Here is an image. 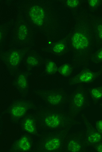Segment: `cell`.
Instances as JSON below:
<instances>
[{
	"instance_id": "5bb4252c",
	"label": "cell",
	"mask_w": 102,
	"mask_h": 152,
	"mask_svg": "<svg viewBox=\"0 0 102 152\" xmlns=\"http://www.w3.org/2000/svg\"><path fill=\"white\" fill-rule=\"evenodd\" d=\"M85 126L86 143L87 147H90L102 141V134L96 129L84 114L81 115Z\"/></svg>"
},
{
	"instance_id": "e0dca14e",
	"label": "cell",
	"mask_w": 102,
	"mask_h": 152,
	"mask_svg": "<svg viewBox=\"0 0 102 152\" xmlns=\"http://www.w3.org/2000/svg\"><path fill=\"white\" fill-rule=\"evenodd\" d=\"M44 61V59L37 51L28 49L25 52L23 63L26 67V72L29 75L34 68L43 65Z\"/></svg>"
},
{
	"instance_id": "d6986e66",
	"label": "cell",
	"mask_w": 102,
	"mask_h": 152,
	"mask_svg": "<svg viewBox=\"0 0 102 152\" xmlns=\"http://www.w3.org/2000/svg\"><path fill=\"white\" fill-rule=\"evenodd\" d=\"M44 69L41 73V76H53L58 73V66L56 62L49 58L44 59Z\"/></svg>"
},
{
	"instance_id": "9a60e30c",
	"label": "cell",
	"mask_w": 102,
	"mask_h": 152,
	"mask_svg": "<svg viewBox=\"0 0 102 152\" xmlns=\"http://www.w3.org/2000/svg\"><path fill=\"white\" fill-rule=\"evenodd\" d=\"M21 133L34 136H39L37 119L35 114L27 113L19 122Z\"/></svg>"
},
{
	"instance_id": "4fadbf2b",
	"label": "cell",
	"mask_w": 102,
	"mask_h": 152,
	"mask_svg": "<svg viewBox=\"0 0 102 152\" xmlns=\"http://www.w3.org/2000/svg\"><path fill=\"white\" fill-rule=\"evenodd\" d=\"M35 145L32 135L27 133H21L20 136L11 144L9 152H32Z\"/></svg>"
},
{
	"instance_id": "8fae6325",
	"label": "cell",
	"mask_w": 102,
	"mask_h": 152,
	"mask_svg": "<svg viewBox=\"0 0 102 152\" xmlns=\"http://www.w3.org/2000/svg\"><path fill=\"white\" fill-rule=\"evenodd\" d=\"M102 75V66L97 71H93L87 67H84L75 75L68 80L70 86L91 84L95 82Z\"/></svg>"
},
{
	"instance_id": "603a6c76",
	"label": "cell",
	"mask_w": 102,
	"mask_h": 152,
	"mask_svg": "<svg viewBox=\"0 0 102 152\" xmlns=\"http://www.w3.org/2000/svg\"><path fill=\"white\" fill-rule=\"evenodd\" d=\"M90 61L95 64L102 63V45L97 48L92 54Z\"/></svg>"
},
{
	"instance_id": "7c38bea8",
	"label": "cell",
	"mask_w": 102,
	"mask_h": 152,
	"mask_svg": "<svg viewBox=\"0 0 102 152\" xmlns=\"http://www.w3.org/2000/svg\"><path fill=\"white\" fill-rule=\"evenodd\" d=\"M12 84L22 98L26 97L29 93L30 83L27 72L18 70L13 74Z\"/></svg>"
},
{
	"instance_id": "5b68a950",
	"label": "cell",
	"mask_w": 102,
	"mask_h": 152,
	"mask_svg": "<svg viewBox=\"0 0 102 152\" xmlns=\"http://www.w3.org/2000/svg\"><path fill=\"white\" fill-rule=\"evenodd\" d=\"M69 129L50 131L39 134L33 152H63L64 144Z\"/></svg>"
},
{
	"instance_id": "9c48e42d",
	"label": "cell",
	"mask_w": 102,
	"mask_h": 152,
	"mask_svg": "<svg viewBox=\"0 0 102 152\" xmlns=\"http://www.w3.org/2000/svg\"><path fill=\"white\" fill-rule=\"evenodd\" d=\"M29 48H12L1 52V61L12 75L19 70L21 65L23 62L25 52Z\"/></svg>"
},
{
	"instance_id": "6da1fadb",
	"label": "cell",
	"mask_w": 102,
	"mask_h": 152,
	"mask_svg": "<svg viewBox=\"0 0 102 152\" xmlns=\"http://www.w3.org/2000/svg\"><path fill=\"white\" fill-rule=\"evenodd\" d=\"M75 23L66 36L75 67H87L95 46L89 13L85 10L75 16Z\"/></svg>"
},
{
	"instance_id": "30bf717a",
	"label": "cell",
	"mask_w": 102,
	"mask_h": 152,
	"mask_svg": "<svg viewBox=\"0 0 102 152\" xmlns=\"http://www.w3.org/2000/svg\"><path fill=\"white\" fill-rule=\"evenodd\" d=\"M86 135L84 130L68 134L64 144L63 152L86 151Z\"/></svg>"
},
{
	"instance_id": "cb8c5ba5",
	"label": "cell",
	"mask_w": 102,
	"mask_h": 152,
	"mask_svg": "<svg viewBox=\"0 0 102 152\" xmlns=\"http://www.w3.org/2000/svg\"><path fill=\"white\" fill-rule=\"evenodd\" d=\"M9 22H6L1 25L0 28V45H1V48L3 45L4 41H5L6 37L7 35L8 30L9 28Z\"/></svg>"
},
{
	"instance_id": "ac0fdd59",
	"label": "cell",
	"mask_w": 102,
	"mask_h": 152,
	"mask_svg": "<svg viewBox=\"0 0 102 152\" xmlns=\"http://www.w3.org/2000/svg\"><path fill=\"white\" fill-rule=\"evenodd\" d=\"M89 16L95 46L98 48L102 45V17L94 15L90 13Z\"/></svg>"
},
{
	"instance_id": "4316f807",
	"label": "cell",
	"mask_w": 102,
	"mask_h": 152,
	"mask_svg": "<svg viewBox=\"0 0 102 152\" xmlns=\"http://www.w3.org/2000/svg\"><path fill=\"white\" fill-rule=\"evenodd\" d=\"M94 151L97 152H102V141L98 142L92 146Z\"/></svg>"
},
{
	"instance_id": "83f0119b",
	"label": "cell",
	"mask_w": 102,
	"mask_h": 152,
	"mask_svg": "<svg viewBox=\"0 0 102 152\" xmlns=\"http://www.w3.org/2000/svg\"><path fill=\"white\" fill-rule=\"evenodd\" d=\"M100 107H101V108L102 109V103H101V104H100Z\"/></svg>"
},
{
	"instance_id": "d4e9b609",
	"label": "cell",
	"mask_w": 102,
	"mask_h": 152,
	"mask_svg": "<svg viewBox=\"0 0 102 152\" xmlns=\"http://www.w3.org/2000/svg\"><path fill=\"white\" fill-rule=\"evenodd\" d=\"M88 8L90 12L94 13L96 12L102 4L101 0H95V1H86Z\"/></svg>"
},
{
	"instance_id": "8992f818",
	"label": "cell",
	"mask_w": 102,
	"mask_h": 152,
	"mask_svg": "<svg viewBox=\"0 0 102 152\" xmlns=\"http://www.w3.org/2000/svg\"><path fill=\"white\" fill-rule=\"evenodd\" d=\"M89 96L84 85H78L75 90L69 94V115L75 118L90 105Z\"/></svg>"
},
{
	"instance_id": "484cf974",
	"label": "cell",
	"mask_w": 102,
	"mask_h": 152,
	"mask_svg": "<svg viewBox=\"0 0 102 152\" xmlns=\"http://www.w3.org/2000/svg\"><path fill=\"white\" fill-rule=\"evenodd\" d=\"M95 128L102 134V118L98 119L95 122Z\"/></svg>"
},
{
	"instance_id": "ffe728a7",
	"label": "cell",
	"mask_w": 102,
	"mask_h": 152,
	"mask_svg": "<svg viewBox=\"0 0 102 152\" xmlns=\"http://www.w3.org/2000/svg\"><path fill=\"white\" fill-rule=\"evenodd\" d=\"M88 94L94 105L97 104L102 99V85L86 88Z\"/></svg>"
},
{
	"instance_id": "ba28073f",
	"label": "cell",
	"mask_w": 102,
	"mask_h": 152,
	"mask_svg": "<svg viewBox=\"0 0 102 152\" xmlns=\"http://www.w3.org/2000/svg\"><path fill=\"white\" fill-rule=\"evenodd\" d=\"M31 109H38L33 100L19 99L13 100L7 107L4 113L8 114L11 122L19 124L28 110Z\"/></svg>"
},
{
	"instance_id": "52a82bcc",
	"label": "cell",
	"mask_w": 102,
	"mask_h": 152,
	"mask_svg": "<svg viewBox=\"0 0 102 152\" xmlns=\"http://www.w3.org/2000/svg\"><path fill=\"white\" fill-rule=\"evenodd\" d=\"M34 93L50 107L62 109L69 101V94L62 88L36 90Z\"/></svg>"
},
{
	"instance_id": "2e32d148",
	"label": "cell",
	"mask_w": 102,
	"mask_h": 152,
	"mask_svg": "<svg viewBox=\"0 0 102 152\" xmlns=\"http://www.w3.org/2000/svg\"><path fill=\"white\" fill-rule=\"evenodd\" d=\"M48 42V45L45 48V50L51 54L57 57H62L70 51L69 44L66 37L55 41Z\"/></svg>"
},
{
	"instance_id": "277c9868",
	"label": "cell",
	"mask_w": 102,
	"mask_h": 152,
	"mask_svg": "<svg viewBox=\"0 0 102 152\" xmlns=\"http://www.w3.org/2000/svg\"><path fill=\"white\" fill-rule=\"evenodd\" d=\"M35 30L19 10L12 29L11 44L23 48H33L35 45Z\"/></svg>"
},
{
	"instance_id": "3957f363",
	"label": "cell",
	"mask_w": 102,
	"mask_h": 152,
	"mask_svg": "<svg viewBox=\"0 0 102 152\" xmlns=\"http://www.w3.org/2000/svg\"><path fill=\"white\" fill-rule=\"evenodd\" d=\"M39 129L58 131L70 129L74 125L81 124L61 109L45 107L36 113Z\"/></svg>"
},
{
	"instance_id": "7402d4cb",
	"label": "cell",
	"mask_w": 102,
	"mask_h": 152,
	"mask_svg": "<svg viewBox=\"0 0 102 152\" xmlns=\"http://www.w3.org/2000/svg\"><path fill=\"white\" fill-rule=\"evenodd\" d=\"M75 67L73 64L65 63L58 66V73L63 77H69L73 74Z\"/></svg>"
},
{
	"instance_id": "7a4b0ae2",
	"label": "cell",
	"mask_w": 102,
	"mask_h": 152,
	"mask_svg": "<svg viewBox=\"0 0 102 152\" xmlns=\"http://www.w3.org/2000/svg\"><path fill=\"white\" fill-rule=\"evenodd\" d=\"M19 10L33 28L46 37L48 42L56 39L59 33V23L51 1L45 0L25 1L21 4Z\"/></svg>"
},
{
	"instance_id": "44dd1931",
	"label": "cell",
	"mask_w": 102,
	"mask_h": 152,
	"mask_svg": "<svg viewBox=\"0 0 102 152\" xmlns=\"http://www.w3.org/2000/svg\"><path fill=\"white\" fill-rule=\"evenodd\" d=\"M62 3L63 6L70 11L75 16L79 12L78 10L82 6L83 3L84 1L83 0H75V1H59Z\"/></svg>"
}]
</instances>
